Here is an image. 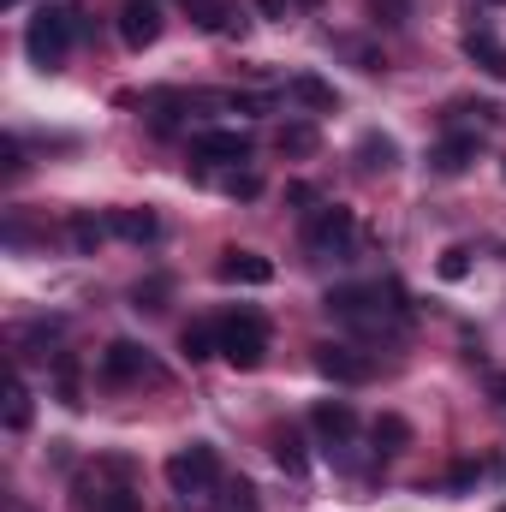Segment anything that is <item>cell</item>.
<instances>
[{"mask_svg":"<svg viewBox=\"0 0 506 512\" xmlns=\"http://www.w3.org/2000/svg\"><path fill=\"white\" fill-rule=\"evenodd\" d=\"M274 143H280V155H316V149H322L316 126H304V120H298V126H280V137H274Z\"/></svg>","mask_w":506,"mask_h":512,"instance_id":"cell-20","label":"cell"},{"mask_svg":"<svg viewBox=\"0 0 506 512\" xmlns=\"http://www.w3.org/2000/svg\"><path fill=\"white\" fill-rule=\"evenodd\" d=\"M447 483H453V489H471V483H477V465H453V477H447Z\"/></svg>","mask_w":506,"mask_h":512,"instance_id":"cell-28","label":"cell"},{"mask_svg":"<svg viewBox=\"0 0 506 512\" xmlns=\"http://www.w3.org/2000/svg\"><path fill=\"white\" fill-rule=\"evenodd\" d=\"M501 512H506V507H501Z\"/></svg>","mask_w":506,"mask_h":512,"instance_id":"cell-32","label":"cell"},{"mask_svg":"<svg viewBox=\"0 0 506 512\" xmlns=\"http://www.w3.org/2000/svg\"><path fill=\"white\" fill-rule=\"evenodd\" d=\"M191 155L197 161H251V137H239V131H197Z\"/></svg>","mask_w":506,"mask_h":512,"instance_id":"cell-11","label":"cell"},{"mask_svg":"<svg viewBox=\"0 0 506 512\" xmlns=\"http://www.w3.org/2000/svg\"><path fill=\"white\" fill-rule=\"evenodd\" d=\"M358 161H364V173H393L399 167V143L387 131H364L358 137Z\"/></svg>","mask_w":506,"mask_h":512,"instance_id":"cell-12","label":"cell"},{"mask_svg":"<svg viewBox=\"0 0 506 512\" xmlns=\"http://www.w3.org/2000/svg\"><path fill=\"white\" fill-rule=\"evenodd\" d=\"M215 512H262L256 507V489L245 483V477H233V483H221V501H215Z\"/></svg>","mask_w":506,"mask_h":512,"instance_id":"cell-22","label":"cell"},{"mask_svg":"<svg viewBox=\"0 0 506 512\" xmlns=\"http://www.w3.org/2000/svg\"><path fill=\"white\" fill-rule=\"evenodd\" d=\"M78 30H84V24H78L72 6H42V12L30 18V30H24V54H30L42 72H54V66L66 60V48H72Z\"/></svg>","mask_w":506,"mask_h":512,"instance_id":"cell-1","label":"cell"},{"mask_svg":"<svg viewBox=\"0 0 506 512\" xmlns=\"http://www.w3.org/2000/svg\"><path fill=\"white\" fill-rule=\"evenodd\" d=\"M227 197H245L251 203V197H262V179L256 173H227Z\"/></svg>","mask_w":506,"mask_h":512,"instance_id":"cell-26","label":"cell"},{"mask_svg":"<svg viewBox=\"0 0 506 512\" xmlns=\"http://www.w3.org/2000/svg\"><path fill=\"white\" fill-rule=\"evenodd\" d=\"M215 274H221L227 286H268V280H274V262H268V256H256V251H227Z\"/></svg>","mask_w":506,"mask_h":512,"instance_id":"cell-10","label":"cell"},{"mask_svg":"<svg viewBox=\"0 0 506 512\" xmlns=\"http://www.w3.org/2000/svg\"><path fill=\"white\" fill-rule=\"evenodd\" d=\"M370 441H376V453H399V447H411V423L393 417V411H381L376 429H370Z\"/></svg>","mask_w":506,"mask_h":512,"instance_id":"cell-19","label":"cell"},{"mask_svg":"<svg viewBox=\"0 0 506 512\" xmlns=\"http://www.w3.org/2000/svg\"><path fill=\"white\" fill-rule=\"evenodd\" d=\"M6 429H12V435H24V429H30V387H24V382L6 387Z\"/></svg>","mask_w":506,"mask_h":512,"instance_id":"cell-23","label":"cell"},{"mask_svg":"<svg viewBox=\"0 0 506 512\" xmlns=\"http://www.w3.org/2000/svg\"><path fill=\"white\" fill-rule=\"evenodd\" d=\"M66 233H72V251H84V256L108 239V227H102L96 215H72V221H66Z\"/></svg>","mask_w":506,"mask_h":512,"instance_id":"cell-21","label":"cell"},{"mask_svg":"<svg viewBox=\"0 0 506 512\" xmlns=\"http://www.w3.org/2000/svg\"><path fill=\"white\" fill-rule=\"evenodd\" d=\"M262 352H268V322H262L256 310H233V316L221 322V358H227L233 370H256Z\"/></svg>","mask_w":506,"mask_h":512,"instance_id":"cell-2","label":"cell"},{"mask_svg":"<svg viewBox=\"0 0 506 512\" xmlns=\"http://www.w3.org/2000/svg\"><path fill=\"white\" fill-rule=\"evenodd\" d=\"M256 12H268V18H280V12H286V0H256Z\"/></svg>","mask_w":506,"mask_h":512,"instance_id":"cell-29","label":"cell"},{"mask_svg":"<svg viewBox=\"0 0 506 512\" xmlns=\"http://www.w3.org/2000/svg\"><path fill=\"white\" fill-rule=\"evenodd\" d=\"M471 274V251L465 245H453V251L441 256V280H465Z\"/></svg>","mask_w":506,"mask_h":512,"instance_id":"cell-25","label":"cell"},{"mask_svg":"<svg viewBox=\"0 0 506 512\" xmlns=\"http://www.w3.org/2000/svg\"><path fill=\"white\" fill-rule=\"evenodd\" d=\"M161 36V6L155 0H126L120 6V42L126 48H149Z\"/></svg>","mask_w":506,"mask_h":512,"instance_id":"cell-7","label":"cell"},{"mask_svg":"<svg viewBox=\"0 0 506 512\" xmlns=\"http://www.w3.org/2000/svg\"><path fill=\"white\" fill-rule=\"evenodd\" d=\"M274 465H280L286 477H304V471H310V459H304V435H298V429H274Z\"/></svg>","mask_w":506,"mask_h":512,"instance_id":"cell-17","label":"cell"},{"mask_svg":"<svg viewBox=\"0 0 506 512\" xmlns=\"http://www.w3.org/2000/svg\"><path fill=\"white\" fill-rule=\"evenodd\" d=\"M471 161H477V137H471V131H453V137H441V143L429 149V167H435L441 179H459Z\"/></svg>","mask_w":506,"mask_h":512,"instance_id":"cell-9","label":"cell"},{"mask_svg":"<svg viewBox=\"0 0 506 512\" xmlns=\"http://www.w3.org/2000/svg\"><path fill=\"white\" fill-rule=\"evenodd\" d=\"M465 54H471V66H483L489 78H506V48L489 30H471V36H465Z\"/></svg>","mask_w":506,"mask_h":512,"instance_id":"cell-14","label":"cell"},{"mask_svg":"<svg viewBox=\"0 0 506 512\" xmlns=\"http://www.w3.org/2000/svg\"><path fill=\"white\" fill-rule=\"evenodd\" d=\"M96 512H143L131 489H96Z\"/></svg>","mask_w":506,"mask_h":512,"instance_id":"cell-24","label":"cell"},{"mask_svg":"<svg viewBox=\"0 0 506 512\" xmlns=\"http://www.w3.org/2000/svg\"><path fill=\"white\" fill-rule=\"evenodd\" d=\"M120 239H131V245H149L155 233H161V221H155V209H120L114 221H108Z\"/></svg>","mask_w":506,"mask_h":512,"instance_id":"cell-15","label":"cell"},{"mask_svg":"<svg viewBox=\"0 0 506 512\" xmlns=\"http://www.w3.org/2000/svg\"><path fill=\"white\" fill-rule=\"evenodd\" d=\"M292 96H298L304 108H322V114H328V108H340V96H334V84H322L316 72H298V78H292Z\"/></svg>","mask_w":506,"mask_h":512,"instance_id":"cell-18","label":"cell"},{"mask_svg":"<svg viewBox=\"0 0 506 512\" xmlns=\"http://www.w3.org/2000/svg\"><path fill=\"white\" fill-rule=\"evenodd\" d=\"M143 376H155V364H149V352L137 340H114L102 352V382L108 387H131V382H143Z\"/></svg>","mask_w":506,"mask_h":512,"instance_id":"cell-6","label":"cell"},{"mask_svg":"<svg viewBox=\"0 0 506 512\" xmlns=\"http://www.w3.org/2000/svg\"><path fill=\"white\" fill-rule=\"evenodd\" d=\"M161 292H167V280H149V286H137L131 298H137V310H161Z\"/></svg>","mask_w":506,"mask_h":512,"instance_id":"cell-27","label":"cell"},{"mask_svg":"<svg viewBox=\"0 0 506 512\" xmlns=\"http://www.w3.org/2000/svg\"><path fill=\"white\" fill-rule=\"evenodd\" d=\"M54 393L66 405H84V364H78V352H54Z\"/></svg>","mask_w":506,"mask_h":512,"instance_id":"cell-13","label":"cell"},{"mask_svg":"<svg viewBox=\"0 0 506 512\" xmlns=\"http://www.w3.org/2000/svg\"><path fill=\"white\" fill-rule=\"evenodd\" d=\"M298 6H322V0H298Z\"/></svg>","mask_w":506,"mask_h":512,"instance_id":"cell-31","label":"cell"},{"mask_svg":"<svg viewBox=\"0 0 506 512\" xmlns=\"http://www.w3.org/2000/svg\"><path fill=\"white\" fill-rule=\"evenodd\" d=\"M310 423H316V435H322L328 447H346V441L358 435V417H352V405H346V399H316Z\"/></svg>","mask_w":506,"mask_h":512,"instance_id":"cell-8","label":"cell"},{"mask_svg":"<svg viewBox=\"0 0 506 512\" xmlns=\"http://www.w3.org/2000/svg\"><path fill=\"white\" fill-rule=\"evenodd\" d=\"M352 239H358L352 209H316V215H310V227H304L310 256H352Z\"/></svg>","mask_w":506,"mask_h":512,"instance_id":"cell-4","label":"cell"},{"mask_svg":"<svg viewBox=\"0 0 506 512\" xmlns=\"http://www.w3.org/2000/svg\"><path fill=\"white\" fill-rule=\"evenodd\" d=\"M316 370H322L328 382H340V387H358V382H370V376H376V358H370V352H358V346L322 340V346H316Z\"/></svg>","mask_w":506,"mask_h":512,"instance_id":"cell-5","label":"cell"},{"mask_svg":"<svg viewBox=\"0 0 506 512\" xmlns=\"http://www.w3.org/2000/svg\"><path fill=\"white\" fill-rule=\"evenodd\" d=\"M167 483H173V495H203V489H215V483H221V453H215L209 441L179 447V453L167 459Z\"/></svg>","mask_w":506,"mask_h":512,"instance_id":"cell-3","label":"cell"},{"mask_svg":"<svg viewBox=\"0 0 506 512\" xmlns=\"http://www.w3.org/2000/svg\"><path fill=\"white\" fill-rule=\"evenodd\" d=\"M179 352H185L191 364H203V358H221V328H209V322H191V328L179 334Z\"/></svg>","mask_w":506,"mask_h":512,"instance_id":"cell-16","label":"cell"},{"mask_svg":"<svg viewBox=\"0 0 506 512\" xmlns=\"http://www.w3.org/2000/svg\"><path fill=\"white\" fill-rule=\"evenodd\" d=\"M489 393H495V405H506V376H489Z\"/></svg>","mask_w":506,"mask_h":512,"instance_id":"cell-30","label":"cell"}]
</instances>
